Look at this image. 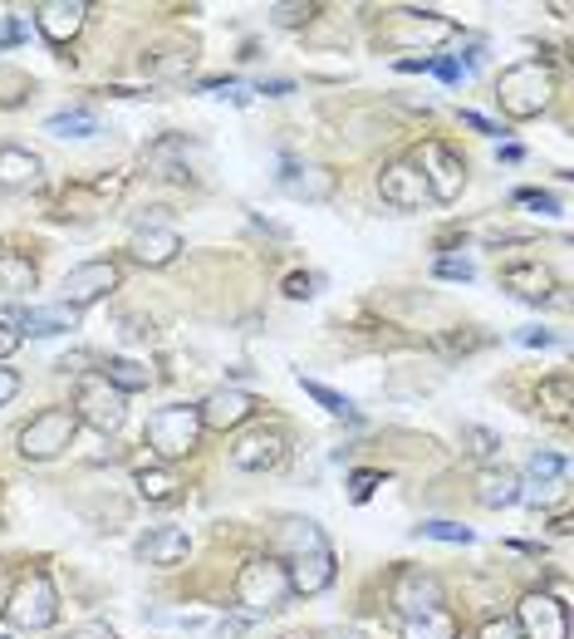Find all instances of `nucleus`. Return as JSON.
<instances>
[{
    "label": "nucleus",
    "mask_w": 574,
    "mask_h": 639,
    "mask_svg": "<svg viewBox=\"0 0 574 639\" xmlns=\"http://www.w3.org/2000/svg\"><path fill=\"white\" fill-rule=\"evenodd\" d=\"M280 192L305 197V202H329L335 197V173H329V168H315V163H285Z\"/></svg>",
    "instance_id": "obj_16"
},
{
    "label": "nucleus",
    "mask_w": 574,
    "mask_h": 639,
    "mask_svg": "<svg viewBox=\"0 0 574 639\" xmlns=\"http://www.w3.org/2000/svg\"><path fill=\"white\" fill-rule=\"evenodd\" d=\"M378 483H383L378 473H353V501H369V493H373Z\"/></svg>",
    "instance_id": "obj_38"
},
{
    "label": "nucleus",
    "mask_w": 574,
    "mask_h": 639,
    "mask_svg": "<svg viewBox=\"0 0 574 639\" xmlns=\"http://www.w3.org/2000/svg\"><path fill=\"white\" fill-rule=\"evenodd\" d=\"M418 536H432V541L447 546H472V527H457V521H422Z\"/></svg>",
    "instance_id": "obj_32"
},
{
    "label": "nucleus",
    "mask_w": 574,
    "mask_h": 639,
    "mask_svg": "<svg viewBox=\"0 0 574 639\" xmlns=\"http://www.w3.org/2000/svg\"><path fill=\"white\" fill-rule=\"evenodd\" d=\"M16 345H20V329L10 325V320H0V359L16 355Z\"/></svg>",
    "instance_id": "obj_37"
},
{
    "label": "nucleus",
    "mask_w": 574,
    "mask_h": 639,
    "mask_svg": "<svg viewBox=\"0 0 574 639\" xmlns=\"http://www.w3.org/2000/svg\"><path fill=\"white\" fill-rule=\"evenodd\" d=\"M280 546H285L290 556H309V551H325L329 541H325V531H319L309 517H290V521L280 527Z\"/></svg>",
    "instance_id": "obj_23"
},
{
    "label": "nucleus",
    "mask_w": 574,
    "mask_h": 639,
    "mask_svg": "<svg viewBox=\"0 0 574 639\" xmlns=\"http://www.w3.org/2000/svg\"><path fill=\"white\" fill-rule=\"evenodd\" d=\"M187 551H192V536L182 527H157L143 546H137V556H143L147 566H182Z\"/></svg>",
    "instance_id": "obj_18"
},
{
    "label": "nucleus",
    "mask_w": 574,
    "mask_h": 639,
    "mask_svg": "<svg viewBox=\"0 0 574 639\" xmlns=\"http://www.w3.org/2000/svg\"><path fill=\"white\" fill-rule=\"evenodd\" d=\"M74 418L94 424L99 433H119L123 418H129V404H123V394L103 374H84L74 389Z\"/></svg>",
    "instance_id": "obj_6"
},
{
    "label": "nucleus",
    "mask_w": 574,
    "mask_h": 639,
    "mask_svg": "<svg viewBox=\"0 0 574 639\" xmlns=\"http://www.w3.org/2000/svg\"><path fill=\"white\" fill-rule=\"evenodd\" d=\"M378 197L398 212H412V207H422L428 187H422V173L412 163H388L383 173H378Z\"/></svg>",
    "instance_id": "obj_13"
},
{
    "label": "nucleus",
    "mask_w": 574,
    "mask_h": 639,
    "mask_svg": "<svg viewBox=\"0 0 574 639\" xmlns=\"http://www.w3.org/2000/svg\"><path fill=\"white\" fill-rule=\"evenodd\" d=\"M6 620L16 630H50L60 620V596H54L50 576H25L6 600Z\"/></svg>",
    "instance_id": "obj_5"
},
{
    "label": "nucleus",
    "mask_w": 574,
    "mask_h": 639,
    "mask_svg": "<svg viewBox=\"0 0 574 639\" xmlns=\"http://www.w3.org/2000/svg\"><path fill=\"white\" fill-rule=\"evenodd\" d=\"M285 596H290V580H285V566L270 561V556H256V561L240 566L236 576V605L246 615H266L280 610Z\"/></svg>",
    "instance_id": "obj_3"
},
{
    "label": "nucleus",
    "mask_w": 574,
    "mask_h": 639,
    "mask_svg": "<svg viewBox=\"0 0 574 639\" xmlns=\"http://www.w3.org/2000/svg\"><path fill=\"white\" fill-rule=\"evenodd\" d=\"M256 414V398H250L246 389H216L206 404L197 408V418H202V428H240L246 418Z\"/></svg>",
    "instance_id": "obj_15"
},
{
    "label": "nucleus",
    "mask_w": 574,
    "mask_h": 639,
    "mask_svg": "<svg viewBox=\"0 0 574 639\" xmlns=\"http://www.w3.org/2000/svg\"><path fill=\"white\" fill-rule=\"evenodd\" d=\"M44 133H54V139H94V133H99V113L64 109V113H54V119L44 123Z\"/></svg>",
    "instance_id": "obj_24"
},
{
    "label": "nucleus",
    "mask_w": 574,
    "mask_h": 639,
    "mask_svg": "<svg viewBox=\"0 0 574 639\" xmlns=\"http://www.w3.org/2000/svg\"><path fill=\"white\" fill-rule=\"evenodd\" d=\"M300 16H309L305 6H275V20H280V26H300Z\"/></svg>",
    "instance_id": "obj_40"
},
{
    "label": "nucleus",
    "mask_w": 574,
    "mask_h": 639,
    "mask_svg": "<svg viewBox=\"0 0 574 639\" xmlns=\"http://www.w3.org/2000/svg\"><path fill=\"white\" fill-rule=\"evenodd\" d=\"M305 384V394L315 398L325 414H335V418H359V408H353V398H344V394H335L329 384H319V379H300Z\"/></svg>",
    "instance_id": "obj_29"
},
{
    "label": "nucleus",
    "mask_w": 574,
    "mask_h": 639,
    "mask_svg": "<svg viewBox=\"0 0 574 639\" xmlns=\"http://www.w3.org/2000/svg\"><path fill=\"white\" fill-rule=\"evenodd\" d=\"M34 291V266L25 256H0V295H25Z\"/></svg>",
    "instance_id": "obj_27"
},
{
    "label": "nucleus",
    "mask_w": 574,
    "mask_h": 639,
    "mask_svg": "<svg viewBox=\"0 0 574 639\" xmlns=\"http://www.w3.org/2000/svg\"><path fill=\"white\" fill-rule=\"evenodd\" d=\"M197 438H202V418H197V408H187V404H167L147 418V448L163 463L187 458V453L197 448Z\"/></svg>",
    "instance_id": "obj_2"
},
{
    "label": "nucleus",
    "mask_w": 574,
    "mask_h": 639,
    "mask_svg": "<svg viewBox=\"0 0 574 639\" xmlns=\"http://www.w3.org/2000/svg\"><path fill=\"white\" fill-rule=\"evenodd\" d=\"M515 630L521 639H565L570 625H565V605L545 590H531L521 605H515Z\"/></svg>",
    "instance_id": "obj_8"
},
{
    "label": "nucleus",
    "mask_w": 574,
    "mask_h": 639,
    "mask_svg": "<svg viewBox=\"0 0 574 639\" xmlns=\"http://www.w3.org/2000/svg\"><path fill=\"white\" fill-rule=\"evenodd\" d=\"M521 345H555V335H550V329H521Z\"/></svg>",
    "instance_id": "obj_45"
},
{
    "label": "nucleus",
    "mask_w": 574,
    "mask_h": 639,
    "mask_svg": "<svg viewBox=\"0 0 574 639\" xmlns=\"http://www.w3.org/2000/svg\"><path fill=\"white\" fill-rule=\"evenodd\" d=\"M428 70H438L447 84H457V79H462V64H457V60H438V64H428Z\"/></svg>",
    "instance_id": "obj_46"
},
{
    "label": "nucleus",
    "mask_w": 574,
    "mask_h": 639,
    "mask_svg": "<svg viewBox=\"0 0 574 639\" xmlns=\"http://www.w3.org/2000/svg\"><path fill=\"white\" fill-rule=\"evenodd\" d=\"M177 473H172V467H143V473H137V497L143 501H172L177 497Z\"/></svg>",
    "instance_id": "obj_26"
},
{
    "label": "nucleus",
    "mask_w": 574,
    "mask_h": 639,
    "mask_svg": "<svg viewBox=\"0 0 574 639\" xmlns=\"http://www.w3.org/2000/svg\"><path fill=\"white\" fill-rule=\"evenodd\" d=\"M74 428H79L74 408H44V414H34L30 424L20 428V458H30V463L60 458L69 443H74Z\"/></svg>",
    "instance_id": "obj_4"
},
{
    "label": "nucleus",
    "mask_w": 574,
    "mask_h": 639,
    "mask_svg": "<svg viewBox=\"0 0 574 639\" xmlns=\"http://www.w3.org/2000/svg\"><path fill=\"white\" fill-rule=\"evenodd\" d=\"M462 438L472 443V453H476V458H491V453L501 448V438H496V433H491V428H476V424H467V428H462Z\"/></svg>",
    "instance_id": "obj_33"
},
{
    "label": "nucleus",
    "mask_w": 574,
    "mask_h": 639,
    "mask_svg": "<svg viewBox=\"0 0 574 639\" xmlns=\"http://www.w3.org/2000/svg\"><path fill=\"white\" fill-rule=\"evenodd\" d=\"M476 639H521V630H515L511 620H486L481 625V635Z\"/></svg>",
    "instance_id": "obj_36"
},
{
    "label": "nucleus",
    "mask_w": 574,
    "mask_h": 639,
    "mask_svg": "<svg viewBox=\"0 0 574 639\" xmlns=\"http://www.w3.org/2000/svg\"><path fill=\"white\" fill-rule=\"evenodd\" d=\"M521 202H525V207H541V212H555V197H550V192H521Z\"/></svg>",
    "instance_id": "obj_41"
},
{
    "label": "nucleus",
    "mask_w": 574,
    "mask_h": 639,
    "mask_svg": "<svg viewBox=\"0 0 574 639\" xmlns=\"http://www.w3.org/2000/svg\"><path fill=\"white\" fill-rule=\"evenodd\" d=\"M20 325V335H30V339H50V335H64V329H74L79 325V311L74 305H40V311H25L16 320Z\"/></svg>",
    "instance_id": "obj_19"
},
{
    "label": "nucleus",
    "mask_w": 574,
    "mask_h": 639,
    "mask_svg": "<svg viewBox=\"0 0 574 639\" xmlns=\"http://www.w3.org/2000/svg\"><path fill=\"white\" fill-rule=\"evenodd\" d=\"M113 285H119V266H113V261H84V266H74L64 276V305L84 311V305L103 301Z\"/></svg>",
    "instance_id": "obj_10"
},
{
    "label": "nucleus",
    "mask_w": 574,
    "mask_h": 639,
    "mask_svg": "<svg viewBox=\"0 0 574 639\" xmlns=\"http://www.w3.org/2000/svg\"><path fill=\"white\" fill-rule=\"evenodd\" d=\"M403 639H457V625L447 610H432L418 620H403Z\"/></svg>",
    "instance_id": "obj_28"
},
{
    "label": "nucleus",
    "mask_w": 574,
    "mask_h": 639,
    "mask_svg": "<svg viewBox=\"0 0 574 639\" xmlns=\"http://www.w3.org/2000/svg\"><path fill=\"white\" fill-rule=\"evenodd\" d=\"M315 639H363L359 630H349V625H325V630H319Z\"/></svg>",
    "instance_id": "obj_44"
},
{
    "label": "nucleus",
    "mask_w": 574,
    "mask_h": 639,
    "mask_svg": "<svg viewBox=\"0 0 574 639\" xmlns=\"http://www.w3.org/2000/svg\"><path fill=\"white\" fill-rule=\"evenodd\" d=\"M550 94H555V79H550L545 64H511L506 74H501V84H496V99H501V109L511 113V119H535L545 104H550Z\"/></svg>",
    "instance_id": "obj_1"
},
{
    "label": "nucleus",
    "mask_w": 574,
    "mask_h": 639,
    "mask_svg": "<svg viewBox=\"0 0 574 639\" xmlns=\"http://www.w3.org/2000/svg\"><path fill=\"white\" fill-rule=\"evenodd\" d=\"M0 639H10V635H0Z\"/></svg>",
    "instance_id": "obj_48"
},
{
    "label": "nucleus",
    "mask_w": 574,
    "mask_h": 639,
    "mask_svg": "<svg viewBox=\"0 0 574 639\" xmlns=\"http://www.w3.org/2000/svg\"><path fill=\"white\" fill-rule=\"evenodd\" d=\"M84 16H89L84 0H44V6L34 10V26H40V36L50 44H69L84 30Z\"/></svg>",
    "instance_id": "obj_12"
},
{
    "label": "nucleus",
    "mask_w": 574,
    "mask_h": 639,
    "mask_svg": "<svg viewBox=\"0 0 574 639\" xmlns=\"http://www.w3.org/2000/svg\"><path fill=\"white\" fill-rule=\"evenodd\" d=\"M16 394H20V379H16L10 369H0V404H10Z\"/></svg>",
    "instance_id": "obj_42"
},
{
    "label": "nucleus",
    "mask_w": 574,
    "mask_h": 639,
    "mask_svg": "<svg viewBox=\"0 0 574 639\" xmlns=\"http://www.w3.org/2000/svg\"><path fill=\"white\" fill-rule=\"evenodd\" d=\"M129 251L143 261V266H167V261L182 251V236L172 232V226H137Z\"/></svg>",
    "instance_id": "obj_17"
},
{
    "label": "nucleus",
    "mask_w": 574,
    "mask_h": 639,
    "mask_svg": "<svg viewBox=\"0 0 574 639\" xmlns=\"http://www.w3.org/2000/svg\"><path fill=\"white\" fill-rule=\"evenodd\" d=\"M0 89H6V94H0V104H20V89H25V79H20L16 70H0Z\"/></svg>",
    "instance_id": "obj_35"
},
{
    "label": "nucleus",
    "mask_w": 574,
    "mask_h": 639,
    "mask_svg": "<svg viewBox=\"0 0 574 639\" xmlns=\"http://www.w3.org/2000/svg\"><path fill=\"white\" fill-rule=\"evenodd\" d=\"M422 173V187H428V197L438 202H457L467 187V163L457 153H447L442 143H422L418 163H412Z\"/></svg>",
    "instance_id": "obj_7"
},
{
    "label": "nucleus",
    "mask_w": 574,
    "mask_h": 639,
    "mask_svg": "<svg viewBox=\"0 0 574 639\" xmlns=\"http://www.w3.org/2000/svg\"><path fill=\"white\" fill-rule=\"evenodd\" d=\"M565 458H560V453H535L531 463H525V477H531L535 487H555V483H565Z\"/></svg>",
    "instance_id": "obj_30"
},
{
    "label": "nucleus",
    "mask_w": 574,
    "mask_h": 639,
    "mask_svg": "<svg viewBox=\"0 0 574 639\" xmlns=\"http://www.w3.org/2000/svg\"><path fill=\"white\" fill-rule=\"evenodd\" d=\"M535 404H541L550 418H565V414H570V374H560V379L541 384V394H535Z\"/></svg>",
    "instance_id": "obj_31"
},
{
    "label": "nucleus",
    "mask_w": 574,
    "mask_h": 639,
    "mask_svg": "<svg viewBox=\"0 0 574 639\" xmlns=\"http://www.w3.org/2000/svg\"><path fill=\"white\" fill-rule=\"evenodd\" d=\"M309 285H315L309 276H290V281H285V295H295V301H305V295H315V291H309Z\"/></svg>",
    "instance_id": "obj_43"
},
{
    "label": "nucleus",
    "mask_w": 574,
    "mask_h": 639,
    "mask_svg": "<svg viewBox=\"0 0 574 639\" xmlns=\"http://www.w3.org/2000/svg\"><path fill=\"white\" fill-rule=\"evenodd\" d=\"M501 281H506L511 295H521V301H531V305H541L545 295H550V285H555L541 261H521V266H506V276H501Z\"/></svg>",
    "instance_id": "obj_21"
},
{
    "label": "nucleus",
    "mask_w": 574,
    "mask_h": 639,
    "mask_svg": "<svg viewBox=\"0 0 574 639\" xmlns=\"http://www.w3.org/2000/svg\"><path fill=\"white\" fill-rule=\"evenodd\" d=\"M103 379H109L119 394H137V389H147V384H153V369H147V364H137V359H109Z\"/></svg>",
    "instance_id": "obj_25"
},
{
    "label": "nucleus",
    "mask_w": 574,
    "mask_h": 639,
    "mask_svg": "<svg viewBox=\"0 0 574 639\" xmlns=\"http://www.w3.org/2000/svg\"><path fill=\"white\" fill-rule=\"evenodd\" d=\"M393 605L403 620H418V615L442 610V580L432 570H398L393 580Z\"/></svg>",
    "instance_id": "obj_9"
},
{
    "label": "nucleus",
    "mask_w": 574,
    "mask_h": 639,
    "mask_svg": "<svg viewBox=\"0 0 574 639\" xmlns=\"http://www.w3.org/2000/svg\"><path fill=\"white\" fill-rule=\"evenodd\" d=\"M285 580H290V596H319V590L335 586V551H309V556H290L285 566Z\"/></svg>",
    "instance_id": "obj_11"
},
{
    "label": "nucleus",
    "mask_w": 574,
    "mask_h": 639,
    "mask_svg": "<svg viewBox=\"0 0 574 639\" xmlns=\"http://www.w3.org/2000/svg\"><path fill=\"white\" fill-rule=\"evenodd\" d=\"M280 458H285V433L280 428H256L232 448V463L240 467V473H266V467H275Z\"/></svg>",
    "instance_id": "obj_14"
},
{
    "label": "nucleus",
    "mask_w": 574,
    "mask_h": 639,
    "mask_svg": "<svg viewBox=\"0 0 574 639\" xmlns=\"http://www.w3.org/2000/svg\"><path fill=\"white\" fill-rule=\"evenodd\" d=\"M476 497H481V507H515L521 501V477L511 473V467H486V473L476 477Z\"/></svg>",
    "instance_id": "obj_20"
},
{
    "label": "nucleus",
    "mask_w": 574,
    "mask_h": 639,
    "mask_svg": "<svg viewBox=\"0 0 574 639\" xmlns=\"http://www.w3.org/2000/svg\"><path fill=\"white\" fill-rule=\"evenodd\" d=\"M40 153H30V148H0V187H30V182H40Z\"/></svg>",
    "instance_id": "obj_22"
},
{
    "label": "nucleus",
    "mask_w": 574,
    "mask_h": 639,
    "mask_svg": "<svg viewBox=\"0 0 574 639\" xmlns=\"http://www.w3.org/2000/svg\"><path fill=\"white\" fill-rule=\"evenodd\" d=\"M432 271H438L442 281H472V276H476V266H472V261H452V256L438 261V266H432Z\"/></svg>",
    "instance_id": "obj_34"
},
{
    "label": "nucleus",
    "mask_w": 574,
    "mask_h": 639,
    "mask_svg": "<svg viewBox=\"0 0 574 639\" xmlns=\"http://www.w3.org/2000/svg\"><path fill=\"white\" fill-rule=\"evenodd\" d=\"M69 639H119V635H113L109 625H99V620H94V625H79V630L69 635Z\"/></svg>",
    "instance_id": "obj_39"
},
{
    "label": "nucleus",
    "mask_w": 574,
    "mask_h": 639,
    "mask_svg": "<svg viewBox=\"0 0 574 639\" xmlns=\"http://www.w3.org/2000/svg\"><path fill=\"white\" fill-rule=\"evenodd\" d=\"M462 123H467V129H476V133H496V123H486L481 113H462Z\"/></svg>",
    "instance_id": "obj_47"
}]
</instances>
